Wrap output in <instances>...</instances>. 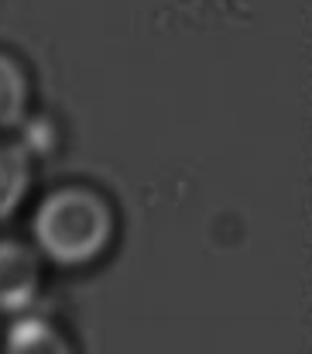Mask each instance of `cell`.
I'll return each instance as SVG.
<instances>
[{"instance_id":"1","label":"cell","mask_w":312,"mask_h":354,"mask_svg":"<svg viewBox=\"0 0 312 354\" xmlns=\"http://www.w3.org/2000/svg\"><path fill=\"white\" fill-rule=\"evenodd\" d=\"M117 234V210L110 196L86 183H62L48 189L31 217L38 251L59 268H86L104 258Z\"/></svg>"},{"instance_id":"2","label":"cell","mask_w":312,"mask_h":354,"mask_svg":"<svg viewBox=\"0 0 312 354\" xmlns=\"http://www.w3.org/2000/svg\"><path fill=\"white\" fill-rule=\"evenodd\" d=\"M38 289H41L38 254L14 237H0V313L28 310Z\"/></svg>"},{"instance_id":"3","label":"cell","mask_w":312,"mask_h":354,"mask_svg":"<svg viewBox=\"0 0 312 354\" xmlns=\"http://www.w3.org/2000/svg\"><path fill=\"white\" fill-rule=\"evenodd\" d=\"M31 183H35V151L28 148L24 138L0 134V224H7L21 210Z\"/></svg>"},{"instance_id":"4","label":"cell","mask_w":312,"mask_h":354,"mask_svg":"<svg viewBox=\"0 0 312 354\" xmlns=\"http://www.w3.org/2000/svg\"><path fill=\"white\" fill-rule=\"evenodd\" d=\"M0 354H76L69 334L48 317H17L3 334Z\"/></svg>"},{"instance_id":"5","label":"cell","mask_w":312,"mask_h":354,"mask_svg":"<svg viewBox=\"0 0 312 354\" xmlns=\"http://www.w3.org/2000/svg\"><path fill=\"white\" fill-rule=\"evenodd\" d=\"M28 104H31L28 69L17 55L0 48V134L28 120Z\"/></svg>"}]
</instances>
